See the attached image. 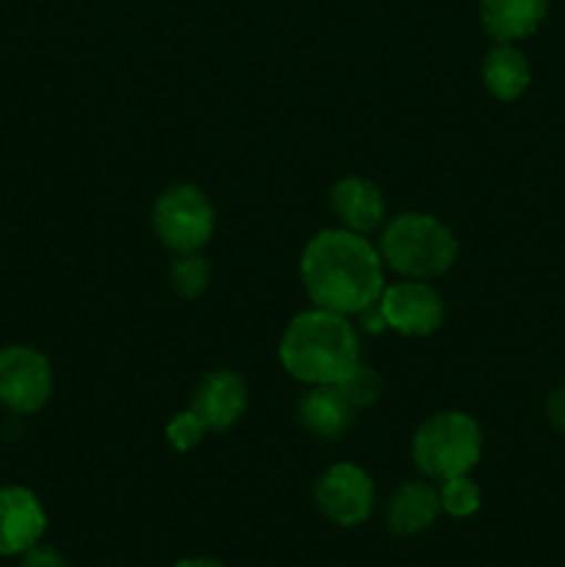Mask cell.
Segmentation results:
<instances>
[{
    "label": "cell",
    "instance_id": "cell-1",
    "mask_svg": "<svg viewBox=\"0 0 565 567\" xmlns=\"http://www.w3.org/2000/svg\"><path fill=\"white\" fill-rule=\"evenodd\" d=\"M380 249L363 233L347 227L319 230L302 249L299 280L316 308L358 316L380 299L386 288Z\"/></svg>",
    "mask_w": 565,
    "mask_h": 567
},
{
    "label": "cell",
    "instance_id": "cell-2",
    "mask_svg": "<svg viewBox=\"0 0 565 567\" xmlns=\"http://www.w3.org/2000/svg\"><path fill=\"white\" fill-rule=\"evenodd\" d=\"M280 363L305 385H338L360 365V341L347 316L310 308L288 321Z\"/></svg>",
    "mask_w": 565,
    "mask_h": 567
},
{
    "label": "cell",
    "instance_id": "cell-3",
    "mask_svg": "<svg viewBox=\"0 0 565 567\" xmlns=\"http://www.w3.org/2000/svg\"><path fill=\"white\" fill-rule=\"evenodd\" d=\"M380 258L388 269L410 280H430L452 269L458 238L430 214H399L380 238Z\"/></svg>",
    "mask_w": 565,
    "mask_h": 567
},
{
    "label": "cell",
    "instance_id": "cell-4",
    "mask_svg": "<svg viewBox=\"0 0 565 567\" xmlns=\"http://www.w3.org/2000/svg\"><path fill=\"white\" fill-rule=\"evenodd\" d=\"M482 457V430L469 413L443 410L430 415L413 435V463L427 480L465 476Z\"/></svg>",
    "mask_w": 565,
    "mask_h": 567
},
{
    "label": "cell",
    "instance_id": "cell-5",
    "mask_svg": "<svg viewBox=\"0 0 565 567\" xmlns=\"http://www.w3.org/2000/svg\"><path fill=\"white\" fill-rule=\"evenodd\" d=\"M153 227L161 244L172 252H199L216 230V210L203 188L177 183L155 199Z\"/></svg>",
    "mask_w": 565,
    "mask_h": 567
},
{
    "label": "cell",
    "instance_id": "cell-6",
    "mask_svg": "<svg viewBox=\"0 0 565 567\" xmlns=\"http://www.w3.org/2000/svg\"><path fill=\"white\" fill-rule=\"evenodd\" d=\"M55 388L53 365L33 347L0 349V404L11 413H39Z\"/></svg>",
    "mask_w": 565,
    "mask_h": 567
},
{
    "label": "cell",
    "instance_id": "cell-7",
    "mask_svg": "<svg viewBox=\"0 0 565 567\" xmlns=\"http://www.w3.org/2000/svg\"><path fill=\"white\" fill-rule=\"evenodd\" d=\"M314 498L319 513L330 524L352 529L369 520L374 509V482L360 465L336 463L319 476L314 487Z\"/></svg>",
    "mask_w": 565,
    "mask_h": 567
},
{
    "label": "cell",
    "instance_id": "cell-8",
    "mask_svg": "<svg viewBox=\"0 0 565 567\" xmlns=\"http://www.w3.org/2000/svg\"><path fill=\"white\" fill-rule=\"evenodd\" d=\"M382 319L399 336H430L443 321V299L432 286L421 280H402L382 288L377 299Z\"/></svg>",
    "mask_w": 565,
    "mask_h": 567
},
{
    "label": "cell",
    "instance_id": "cell-9",
    "mask_svg": "<svg viewBox=\"0 0 565 567\" xmlns=\"http://www.w3.org/2000/svg\"><path fill=\"white\" fill-rule=\"evenodd\" d=\"M48 529V513L33 491L0 487V557H22Z\"/></svg>",
    "mask_w": 565,
    "mask_h": 567
},
{
    "label": "cell",
    "instance_id": "cell-10",
    "mask_svg": "<svg viewBox=\"0 0 565 567\" xmlns=\"http://www.w3.org/2000/svg\"><path fill=\"white\" fill-rule=\"evenodd\" d=\"M192 410L208 430H230L247 410V385L236 371H210L194 391Z\"/></svg>",
    "mask_w": 565,
    "mask_h": 567
},
{
    "label": "cell",
    "instance_id": "cell-11",
    "mask_svg": "<svg viewBox=\"0 0 565 567\" xmlns=\"http://www.w3.org/2000/svg\"><path fill=\"white\" fill-rule=\"evenodd\" d=\"M330 205L336 210L341 227L352 233H371L386 216V197L380 186L366 177L347 175L332 186Z\"/></svg>",
    "mask_w": 565,
    "mask_h": 567
},
{
    "label": "cell",
    "instance_id": "cell-12",
    "mask_svg": "<svg viewBox=\"0 0 565 567\" xmlns=\"http://www.w3.org/2000/svg\"><path fill=\"white\" fill-rule=\"evenodd\" d=\"M441 515V496L430 482H402L386 509V524L393 535L413 537L430 529Z\"/></svg>",
    "mask_w": 565,
    "mask_h": 567
},
{
    "label": "cell",
    "instance_id": "cell-13",
    "mask_svg": "<svg viewBox=\"0 0 565 567\" xmlns=\"http://www.w3.org/2000/svg\"><path fill=\"white\" fill-rule=\"evenodd\" d=\"M548 14V0H480V20L496 42L532 37Z\"/></svg>",
    "mask_w": 565,
    "mask_h": 567
},
{
    "label": "cell",
    "instance_id": "cell-14",
    "mask_svg": "<svg viewBox=\"0 0 565 567\" xmlns=\"http://www.w3.org/2000/svg\"><path fill=\"white\" fill-rule=\"evenodd\" d=\"M355 408L343 399L338 385H310V391L299 399V424L316 437H338L352 421Z\"/></svg>",
    "mask_w": 565,
    "mask_h": 567
},
{
    "label": "cell",
    "instance_id": "cell-15",
    "mask_svg": "<svg viewBox=\"0 0 565 567\" xmlns=\"http://www.w3.org/2000/svg\"><path fill=\"white\" fill-rule=\"evenodd\" d=\"M482 81L493 97L513 103L530 86V61L513 42H496L482 61Z\"/></svg>",
    "mask_w": 565,
    "mask_h": 567
},
{
    "label": "cell",
    "instance_id": "cell-16",
    "mask_svg": "<svg viewBox=\"0 0 565 567\" xmlns=\"http://www.w3.org/2000/svg\"><path fill=\"white\" fill-rule=\"evenodd\" d=\"M170 282L181 297H203L210 282V264L199 252H181L170 266Z\"/></svg>",
    "mask_w": 565,
    "mask_h": 567
},
{
    "label": "cell",
    "instance_id": "cell-17",
    "mask_svg": "<svg viewBox=\"0 0 565 567\" xmlns=\"http://www.w3.org/2000/svg\"><path fill=\"white\" fill-rule=\"evenodd\" d=\"M438 496H441V513L452 518H471L482 507V491L474 480H469V474L443 480Z\"/></svg>",
    "mask_w": 565,
    "mask_h": 567
},
{
    "label": "cell",
    "instance_id": "cell-18",
    "mask_svg": "<svg viewBox=\"0 0 565 567\" xmlns=\"http://www.w3.org/2000/svg\"><path fill=\"white\" fill-rule=\"evenodd\" d=\"M338 391H341L343 399H347V402L358 410V408H366V404L377 402V396H380V391H382V382H380V377H377L374 369L358 365V369H355L347 380L338 382Z\"/></svg>",
    "mask_w": 565,
    "mask_h": 567
},
{
    "label": "cell",
    "instance_id": "cell-19",
    "mask_svg": "<svg viewBox=\"0 0 565 567\" xmlns=\"http://www.w3.org/2000/svg\"><path fill=\"white\" fill-rule=\"evenodd\" d=\"M205 432H208V426H205L203 421H199V415L188 408L183 410V413H177L175 419L166 424V441H170V446L177 449V452H192L194 446H199Z\"/></svg>",
    "mask_w": 565,
    "mask_h": 567
},
{
    "label": "cell",
    "instance_id": "cell-20",
    "mask_svg": "<svg viewBox=\"0 0 565 567\" xmlns=\"http://www.w3.org/2000/svg\"><path fill=\"white\" fill-rule=\"evenodd\" d=\"M20 567H70V563H66L64 554L55 551L53 546H42V543H37V546L28 548V551L22 554Z\"/></svg>",
    "mask_w": 565,
    "mask_h": 567
},
{
    "label": "cell",
    "instance_id": "cell-21",
    "mask_svg": "<svg viewBox=\"0 0 565 567\" xmlns=\"http://www.w3.org/2000/svg\"><path fill=\"white\" fill-rule=\"evenodd\" d=\"M546 419L557 432H565V382L554 388L546 399Z\"/></svg>",
    "mask_w": 565,
    "mask_h": 567
},
{
    "label": "cell",
    "instance_id": "cell-22",
    "mask_svg": "<svg viewBox=\"0 0 565 567\" xmlns=\"http://www.w3.org/2000/svg\"><path fill=\"white\" fill-rule=\"evenodd\" d=\"M172 567H227V565L216 563V559H208V557H188V559H181V563H175Z\"/></svg>",
    "mask_w": 565,
    "mask_h": 567
}]
</instances>
